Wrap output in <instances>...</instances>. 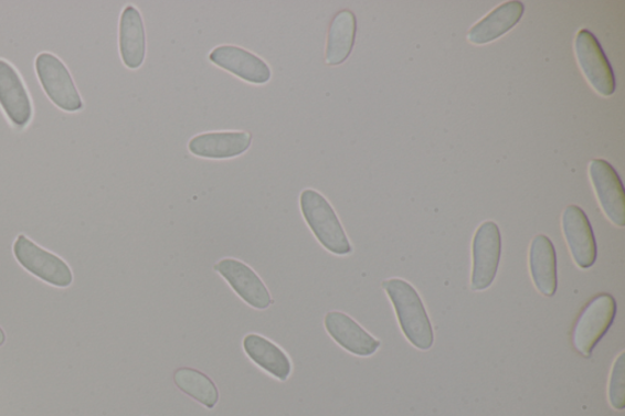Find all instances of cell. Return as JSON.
Segmentation results:
<instances>
[{
  "instance_id": "6da1fadb",
  "label": "cell",
  "mask_w": 625,
  "mask_h": 416,
  "mask_svg": "<svg viewBox=\"0 0 625 416\" xmlns=\"http://www.w3.org/2000/svg\"><path fill=\"white\" fill-rule=\"evenodd\" d=\"M395 308L404 337L421 351H430L434 332L423 300L415 288L401 279L386 280L381 285Z\"/></svg>"
},
{
  "instance_id": "7a4b0ae2",
  "label": "cell",
  "mask_w": 625,
  "mask_h": 416,
  "mask_svg": "<svg viewBox=\"0 0 625 416\" xmlns=\"http://www.w3.org/2000/svg\"><path fill=\"white\" fill-rule=\"evenodd\" d=\"M299 206L312 235L324 248L335 256H349L352 253L350 239L326 196L316 190L307 189L300 193Z\"/></svg>"
},
{
  "instance_id": "3957f363",
  "label": "cell",
  "mask_w": 625,
  "mask_h": 416,
  "mask_svg": "<svg viewBox=\"0 0 625 416\" xmlns=\"http://www.w3.org/2000/svg\"><path fill=\"white\" fill-rule=\"evenodd\" d=\"M617 314L616 299L602 294L590 302L579 317L574 331L575 350L589 358L602 338L605 337Z\"/></svg>"
},
{
  "instance_id": "277c9868",
  "label": "cell",
  "mask_w": 625,
  "mask_h": 416,
  "mask_svg": "<svg viewBox=\"0 0 625 416\" xmlns=\"http://www.w3.org/2000/svg\"><path fill=\"white\" fill-rule=\"evenodd\" d=\"M13 250L21 267L43 282L60 288L73 285L74 275L71 267L62 258L38 246L25 235L18 236Z\"/></svg>"
},
{
  "instance_id": "5b68a950",
  "label": "cell",
  "mask_w": 625,
  "mask_h": 416,
  "mask_svg": "<svg viewBox=\"0 0 625 416\" xmlns=\"http://www.w3.org/2000/svg\"><path fill=\"white\" fill-rule=\"evenodd\" d=\"M502 241L500 227L494 222L483 223L473 238L472 290H488L500 267Z\"/></svg>"
},
{
  "instance_id": "8992f818",
  "label": "cell",
  "mask_w": 625,
  "mask_h": 416,
  "mask_svg": "<svg viewBox=\"0 0 625 416\" xmlns=\"http://www.w3.org/2000/svg\"><path fill=\"white\" fill-rule=\"evenodd\" d=\"M34 65L45 94L57 108L71 113L84 108V102L78 95L74 79L60 57L52 53H42L36 57Z\"/></svg>"
},
{
  "instance_id": "52a82bcc",
  "label": "cell",
  "mask_w": 625,
  "mask_h": 416,
  "mask_svg": "<svg viewBox=\"0 0 625 416\" xmlns=\"http://www.w3.org/2000/svg\"><path fill=\"white\" fill-rule=\"evenodd\" d=\"M574 50L587 83L602 97H611L616 90V78L607 56L594 34L587 30L578 32Z\"/></svg>"
},
{
  "instance_id": "ba28073f",
  "label": "cell",
  "mask_w": 625,
  "mask_h": 416,
  "mask_svg": "<svg viewBox=\"0 0 625 416\" xmlns=\"http://www.w3.org/2000/svg\"><path fill=\"white\" fill-rule=\"evenodd\" d=\"M214 270L223 276L236 295L250 307L258 310L268 309L274 300L261 277L247 264L226 258L214 265Z\"/></svg>"
},
{
  "instance_id": "9c48e42d",
  "label": "cell",
  "mask_w": 625,
  "mask_h": 416,
  "mask_svg": "<svg viewBox=\"0 0 625 416\" xmlns=\"http://www.w3.org/2000/svg\"><path fill=\"white\" fill-rule=\"evenodd\" d=\"M598 203L608 221L618 227L625 226V193L615 168L604 159H594L589 166Z\"/></svg>"
},
{
  "instance_id": "30bf717a",
  "label": "cell",
  "mask_w": 625,
  "mask_h": 416,
  "mask_svg": "<svg viewBox=\"0 0 625 416\" xmlns=\"http://www.w3.org/2000/svg\"><path fill=\"white\" fill-rule=\"evenodd\" d=\"M562 230L578 267L584 270L592 268L597 259V245L592 224L581 206L565 207Z\"/></svg>"
},
{
  "instance_id": "8fae6325",
  "label": "cell",
  "mask_w": 625,
  "mask_h": 416,
  "mask_svg": "<svg viewBox=\"0 0 625 416\" xmlns=\"http://www.w3.org/2000/svg\"><path fill=\"white\" fill-rule=\"evenodd\" d=\"M210 61L252 85H265L272 79L271 66L258 55L237 45H219L211 52Z\"/></svg>"
},
{
  "instance_id": "7c38bea8",
  "label": "cell",
  "mask_w": 625,
  "mask_h": 416,
  "mask_svg": "<svg viewBox=\"0 0 625 416\" xmlns=\"http://www.w3.org/2000/svg\"><path fill=\"white\" fill-rule=\"evenodd\" d=\"M0 106L8 119L24 129L32 119L29 92L13 65L0 60Z\"/></svg>"
},
{
  "instance_id": "4fadbf2b",
  "label": "cell",
  "mask_w": 625,
  "mask_h": 416,
  "mask_svg": "<svg viewBox=\"0 0 625 416\" xmlns=\"http://www.w3.org/2000/svg\"><path fill=\"white\" fill-rule=\"evenodd\" d=\"M324 327L335 342L353 355L370 356L380 349L379 340L341 311H329L324 319Z\"/></svg>"
},
{
  "instance_id": "5bb4252c",
  "label": "cell",
  "mask_w": 625,
  "mask_h": 416,
  "mask_svg": "<svg viewBox=\"0 0 625 416\" xmlns=\"http://www.w3.org/2000/svg\"><path fill=\"white\" fill-rule=\"evenodd\" d=\"M252 135L245 131L205 132L191 138L190 152L205 159H231L246 153Z\"/></svg>"
},
{
  "instance_id": "9a60e30c",
  "label": "cell",
  "mask_w": 625,
  "mask_h": 416,
  "mask_svg": "<svg viewBox=\"0 0 625 416\" xmlns=\"http://www.w3.org/2000/svg\"><path fill=\"white\" fill-rule=\"evenodd\" d=\"M529 268L537 290L545 297H553L559 287L558 257L552 241L538 235L531 241Z\"/></svg>"
},
{
  "instance_id": "2e32d148",
  "label": "cell",
  "mask_w": 625,
  "mask_h": 416,
  "mask_svg": "<svg viewBox=\"0 0 625 416\" xmlns=\"http://www.w3.org/2000/svg\"><path fill=\"white\" fill-rule=\"evenodd\" d=\"M243 351L250 360L266 374L276 380L286 381L293 374V363L286 352L262 334H246L242 342Z\"/></svg>"
},
{
  "instance_id": "e0dca14e",
  "label": "cell",
  "mask_w": 625,
  "mask_h": 416,
  "mask_svg": "<svg viewBox=\"0 0 625 416\" xmlns=\"http://www.w3.org/2000/svg\"><path fill=\"white\" fill-rule=\"evenodd\" d=\"M525 9L523 3L518 0H511V2L495 8L490 14L469 30L468 41L476 45H484L499 40L523 18Z\"/></svg>"
},
{
  "instance_id": "ac0fdd59",
  "label": "cell",
  "mask_w": 625,
  "mask_h": 416,
  "mask_svg": "<svg viewBox=\"0 0 625 416\" xmlns=\"http://www.w3.org/2000/svg\"><path fill=\"white\" fill-rule=\"evenodd\" d=\"M119 47L124 64L136 71L146 60V31L140 10L127 6L121 13Z\"/></svg>"
},
{
  "instance_id": "d6986e66",
  "label": "cell",
  "mask_w": 625,
  "mask_h": 416,
  "mask_svg": "<svg viewBox=\"0 0 625 416\" xmlns=\"http://www.w3.org/2000/svg\"><path fill=\"white\" fill-rule=\"evenodd\" d=\"M357 19L353 11L343 9L331 20L328 32L326 62L338 66L349 60L356 41Z\"/></svg>"
},
{
  "instance_id": "ffe728a7",
  "label": "cell",
  "mask_w": 625,
  "mask_h": 416,
  "mask_svg": "<svg viewBox=\"0 0 625 416\" xmlns=\"http://www.w3.org/2000/svg\"><path fill=\"white\" fill-rule=\"evenodd\" d=\"M173 383L184 395L203 404L208 409L215 408L219 401V391L211 377L191 367H180L173 373Z\"/></svg>"
},
{
  "instance_id": "44dd1931",
  "label": "cell",
  "mask_w": 625,
  "mask_h": 416,
  "mask_svg": "<svg viewBox=\"0 0 625 416\" xmlns=\"http://www.w3.org/2000/svg\"><path fill=\"white\" fill-rule=\"evenodd\" d=\"M611 406L617 410L625 408V353H621L612 367L610 388Z\"/></svg>"
},
{
  "instance_id": "7402d4cb",
  "label": "cell",
  "mask_w": 625,
  "mask_h": 416,
  "mask_svg": "<svg viewBox=\"0 0 625 416\" xmlns=\"http://www.w3.org/2000/svg\"><path fill=\"white\" fill-rule=\"evenodd\" d=\"M7 341L6 332L2 328H0V346H2Z\"/></svg>"
}]
</instances>
